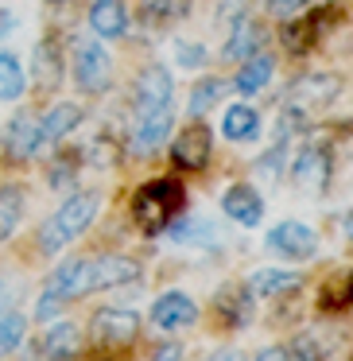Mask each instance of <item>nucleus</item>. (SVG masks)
Returning <instances> with one entry per match:
<instances>
[{
    "mask_svg": "<svg viewBox=\"0 0 353 361\" xmlns=\"http://www.w3.org/2000/svg\"><path fill=\"white\" fill-rule=\"evenodd\" d=\"M311 4H318V0H264V16L275 20V24H283V20L299 16V12L311 8Z\"/></svg>",
    "mask_w": 353,
    "mask_h": 361,
    "instance_id": "nucleus-37",
    "label": "nucleus"
},
{
    "mask_svg": "<svg viewBox=\"0 0 353 361\" xmlns=\"http://www.w3.org/2000/svg\"><path fill=\"white\" fill-rule=\"evenodd\" d=\"M221 214L241 229H256L260 218H264V195L256 190V183L237 179L221 190Z\"/></svg>",
    "mask_w": 353,
    "mask_h": 361,
    "instance_id": "nucleus-17",
    "label": "nucleus"
},
{
    "mask_svg": "<svg viewBox=\"0 0 353 361\" xmlns=\"http://www.w3.org/2000/svg\"><path fill=\"white\" fill-rule=\"evenodd\" d=\"M272 78H275V55L264 47L252 59L237 63V74H233V82H229V90H237L241 97H252V94H264V90L272 86Z\"/></svg>",
    "mask_w": 353,
    "mask_h": 361,
    "instance_id": "nucleus-22",
    "label": "nucleus"
},
{
    "mask_svg": "<svg viewBox=\"0 0 353 361\" xmlns=\"http://www.w3.org/2000/svg\"><path fill=\"white\" fill-rule=\"evenodd\" d=\"M202 361H244V357H241V353H237V350H225V345H221V350L206 353Z\"/></svg>",
    "mask_w": 353,
    "mask_h": 361,
    "instance_id": "nucleus-43",
    "label": "nucleus"
},
{
    "mask_svg": "<svg viewBox=\"0 0 353 361\" xmlns=\"http://www.w3.org/2000/svg\"><path fill=\"white\" fill-rule=\"evenodd\" d=\"M249 361H287V353H283L280 342H272V345H264V350H260L256 357H249Z\"/></svg>",
    "mask_w": 353,
    "mask_h": 361,
    "instance_id": "nucleus-40",
    "label": "nucleus"
},
{
    "mask_svg": "<svg viewBox=\"0 0 353 361\" xmlns=\"http://www.w3.org/2000/svg\"><path fill=\"white\" fill-rule=\"evenodd\" d=\"M12 32H16V12H12V8H0V43L8 39Z\"/></svg>",
    "mask_w": 353,
    "mask_h": 361,
    "instance_id": "nucleus-41",
    "label": "nucleus"
},
{
    "mask_svg": "<svg viewBox=\"0 0 353 361\" xmlns=\"http://www.w3.org/2000/svg\"><path fill=\"white\" fill-rule=\"evenodd\" d=\"M342 233H345V245L353 249V210H345V218H342Z\"/></svg>",
    "mask_w": 353,
    "mask_h": 361,
    "instance_id": "nucleus-44",
    "label": "nucleus"
},
{
    "mask_svg": "<svg viewBox=\"0 0 353 361\" xmlns=\"http://www.w3.org/2000/svg\"><path fill=\"white\" fill-rule=\"evenodd\" d=\"M128 16H136L144 27L156 32V27H167L179 16V4H175V0H132V12H128Z\"/></svg>",
    "mask_w": 353,
    "mask_h": 361,
    "instance_id": "nucleus-32",
    "label": "nucleus"
},
{
    "mask_svg": "<svg viewBox=\"0 0 353 361\" xmlns=\"http://www.w3.org/2000/svg\"><path fill=\"white\" fill-rule=\"evenodd\" d=\"M171 128H175V105H163V109H151L132 117V128H128V144L125 152L132 159H151L163 152V144L171 140Z\"/></svg>",
    "mask_w": 353,
    "mask_h": 361,
    "instance_id": "nucleus-10",
    "label": "nucleus"
},
{
    "mask_svg": "<svg viewBox=\"0 0 353 361\" xmlns=\"http://www.w3.org/2000/svg\"><path fill=\"white\" fill-rule=\"evenodd\" d=\"M24 342H27V314L8 307V311L0 314V361L16 357L24 350Z\"/></svg>",
    "mask_w": 353,
    "mask_h": 361,
    "instance_id": "nucleus-30",
    "label": "nucleus"
},
{
    "mask_svg": "<svg viewBox=\"0 0 353 361\" xmlns=\"http://www.w3.org/2000/svg\"><path fill=\"white\" fill-rule=\"evenodd\" d=\"M86 295H94V257H66L47 272L32 314H35V322H51L70 303H78Z\"/></svg>",
    "mask_w": 353,
    "mask_h": 361,
    "instance_id": "nucleus-3",
    "label": "nucleus"
},
{
    "mask_svg": "<svg viewBox=\"0 0 353 361\" xmlns=\"http://www.w3.org/2000/svg\"><path fill=\"white\" fill-rule=\"evenodd\" d=\"M210 311H213L218 322H225V330H244L252 319H256V295L244 288V280L241 283H225V288H218Z\"/></svg>",
    "mask_w": 353,
    "mask_h": 361,
    "instance_id": "nucleus-18",
    "label": "nucleus"
},
{
    "mask_svg": "<svg viewBox=\"0 0 353 361\" xmlns=\"http://www.w3.org/2000/svg\"><path fill=\"white\" fill-rule=\"evenodd\" d=\"M244 288L256 299H280L303 288V272H291V268H252Z\"/></svg>",
    "mask_w": 353,
    "mask_h": 361,
    "instance_id": "nucleus-25",
    "label": "nucleus"
},
{
    "mask_svg": "<svg viewBox=\"0 0 353 361\" xmlns=\"http://www.w3.org/2000/svg\"><path fill=\"white\" fill-rule=\"evenodd\" d=\"M27 94V71L12 51H0V102H20Z\"/></svg>",
    "mask_w": 353,
    "mask_h": 361,
    "instance_id": "nucleus-31",
    "label": "nucleus"
},
{
    "mask_svg": "<svg viewBox=\"0 0 353 361\" xmlns=\"http://www.w3.org/2000/svg\"><path fill=\"white\" fill-rule=\"evenodd\" d=\"M105 210V190H70L66 202L35 229V252L39 257H58L63 249H70L82 233L97 221V214Z\"/></svg>",
    "mask_w": 353,
    "mask_h": 361,
    "instance_id": "nucleus-1",
    "label": "nucleus"
},
{
    "mask_svg": "<svg viewBox=\"0 0 353 361\" xmlns=\"http://www.w3.org/2000/svg\"><path fill=\"white\" fill-rule=\"evenodd\" d=\"M35 125L39 113L35 109H16L0 133V148H4V164H32V148H35Z\"/></svg>",
    "mask_w": 353,
    "mask_h": 361,
    "instance_id": "nucleus-19",
    "label": "nucleus"
},
{
    "mask_svg": "<svg viewBox=\"0 0 353 361\" xmlns=\"http://www.w3.org/2000/svg\"><path fill=\"white\" fill-rule=\"evenodd\" d=\"M12 307V276H0V314Z\"/></svg>",
    "mask_w": 353,
    "mask_h": 361,
    "instance_id": "nucleus-42",
    "label": "nucleus"
},
{
    "mask_svg": "<svg viewBox=\"0 0 353 361\" xmlns=\"http://www.w3.org/2000/svg\"><path fill=\"white\" fill-rule=\"evenodd\" d=\"M167 152H171V164L179 167V171H202V167L210 164V156H213L210 125H206V121H187V125L171 136Z\"/></svg>",
    "mask_w": 353,
    "mask_h": 361,
    "instance_id": "nucleus-14",
    "label": "nucleus"
},
{
    "mask_svg": "<svg viewBox=\"0 0 353 361\" xmlns=\"http://www.w3.org/2000/svg\"><path fill=\"white\" fill-rule=\"evenodd\" d=\"M148 361H182V345L179 342H159V345H151Z\"/></svg>",
    "mask_w": 353,
    "mask_h": 361,
    "instance_id": "nucleus-39",
    "label": "nucleus"
},
{
    "mask_svg": "<svg viewBox=\"0 0 353 361\" xmlns=\"http://www.w3.org/2000/svg\"><path fill=\"white\" fill-rule=\"evenodd\" d=\"M163 105H175V74L167 71L159 59H151V63H144L132 78V117L163 109Z\"/></svg>",
    "mask_w": 353,
    "mask_h": 361,
    "instance_id": "nucleus-12",
    "label": "nucleus"
},
{
    "mask_svg": "<svg viewBox=\"0 0 353 361\" xmlns=\"http://www.w3.org/2000/svg\"><path fill=\"white\" fill-rule=\"evenodd\" d=\"M86 121V109L78 102H55L47 113H39V125H35V148H32V159L39 156H51L74 128Z\"/></svg>",
    "mask_w": 353,
    "mask_h": 361,
    "instance_id": "nucleus-13",
    "label": "nucleus"
},
{
    "mask_svg": "<svg viewBox=\"0 0 353 361\" xmlns=\"http://www.w3.org/2000/svg\"><path fill=\"white\" fill-rule=\"evenodd\" d=\"M225 94H229V82L221 78V74H202V78L190 86V94H187V117L202 121L210 109H218Z\"/></svg>",
    "mask_w": 353,
    "mask_h": 361,
    "instance_id": "nucleus-26",
    "label": "nucleus"
},
{
    "mask_svg": "<svg viewBox=\"0 0 353 361\" xmlns=\"http://www.w3.org/2000/svg\"><path fill=\"white\" fill-rule=\"evenodd\" d=\"M163 237L171 245H198V249H210V245H218V233H213V226L206 218H194V214L182 210L179 218L171 221V226L163 229Z\"/></svg>",
    "mask_w": 353,
    "mask_h": 361,
    "instance_id": "nucleus-28",
    "label": "nucleus"
},
{
    "mask_svg": "<svg viewBox=\"0 0 353 361\" xmlns=\"http://www.w3.org/2000/svg\"><path fill=\"white\" fill-rule=\"evenodd\" d=\"M140 280V260L125 257V252H101L94 257V291H113L125 283Z\"/></svg>",
    "mask_w": 353,
    "mask_h": 361,
    "instance_id": "nucleus-23",
    "label": "nucleus"
},
{
    "mask_svg": "<svg viewBox=\"0 0 353 361\" xmlns=\"http://www.w3.org/2000/svg\"><path fill=\"white\" fill-rule=\"evenodd\" d=\"M287 156H291V144L287 140H275L272 148L256 159V175L264 183H280L283 175H287Z\"/></svg>",
    "mask_w": 353,
    "mask_h": 361,
    "instance_id": "nucleus-35",
    "label": "nucleus"
},
{
    "mask_svg": "<svg viewBox=\"0 0 353 361\" xmlns=\"http://www.w3.org/2000/svg\"><path fill=\"white\" fill-rule=\"evenodd\" d=\"M342 20H345V8L337 4V0H318V4L303 8L299 16L283 20L280 47L287 51L291 59H306V55H314V51H318L337 27H342Z\"/></svg>",
    "mask_w": 353,
    "mask_h": 361,
    "instance_id": "nucleus-4",
    "label": "nucleus"
},
{
    "mask_svg": "<svg viewBox=\"0 0 353 361\" xmlns=\"http://www.w3.org/2000/svg\"><path fill=\"white\" fill-rule=\"evenodd\" d=\"M322 314H337L353 307V268H342V272H330L318 288V299H314Z\"/></svg>",
    "mask_w": 353,
    "mask_h": 361,
    "instance_id": "nucleus-27",
    "label": "nucleus"
},
{
    "mask_svg": "<svg viewBox=\"0 0 353 361\" xmlns=\"http://www.w3.org/2000/svg\"><path fill=\"white\" fill-rule=\"evenodd\" d=\"M82 342H86V334L70 319H63V322H51L39 334L35 353H39V361H74L82 353Z\"/></svg>",
    "mask_w": 353,
    "mask_h": 361,
    "instance_id": "nucleus-21",
    "label": "nucleus"
},
{
    "mask_svg": "<svg viewBox=\"0 0 353 361\" xmlns=\"http://www.w3.org/2000/svg\"><path fill=\"white\" fill-rule=\"evenodd\" d=\"M330 175H334V148H330V140H306L287 159V175L283 179H291L299 190H326Z\"/></svg>",
    "mask_w": 353,
    "mask_h": 361,
    "instance_id": "nucleus-9",
    "label": "nucleus"
},
{
    "mask_svg": "<svg viewBox=\"0 0 353 361\" xmlns=\"http://www.w3.org/2000/svg\"><path fill=\"white\" fill-rule=\"evenodd\" d=\"M105 361H125V357H105Z\"/></svg>",
    "mask_w": 353,
    "mask_h": 361,
    "instance_id": "nucleus-46",
    "label": "nucleus"
},
{
    "mask_svg": "<svg viewBox=\"0 0 353 361\" xmlns=\"http://www.w3.org/2000/svg\"><path fill=\"white\" fill-rule=\"evenodd\" d=\"M221 136H225L229 144H256L260 140V109L249 102H233L225 105V113H221Z\"/></svg>",
    "mask_w": 353,
    "mask_h": 361,
    "instance_id": "nucleus-24",
    "label": "nucleus"
},
{
    "mask_svg": "<svg viewBox=\"0 0 353 361\" xmlns=\"http://www.w3.org/2000/svg\"><path fill=\"white\" fill-rule=\"evenodd\" d=\"M206 63H210L206 43H198V39H175V66H182V71H202Z\"/></svg>",
    "mask_w": 353,
    "mask_h": 361,
    "instance_id": "nucleus-36",
    "label": "nucleus"
},
{
    "mask_svg": "<svg viewBox=\"0 0 353 361\" xmlns=\"http://www.w3.org/2000/svg\"><path fill=\"white\" fill-rule=\"evenodd\" d=\"M198 319H202V307H198L187 291H163V295H156V303H151V311H148V322L159 334L190 330Z\"/></svg>",
    "mask_w": 353,
    "mask_h": 361,
    "instance_id": "nucleus-15",
    "label": "nucleus"
},
{
    "mask_svg": "<svg viewBox=\"0 0 353 361\" xmlns=\"http://www.w3.org/2000/svg\"><path fill=\"white\" fill-rule=\"evenodd\" d=\"M182 210H187V187L175 175H156V179L140 183L128 202V214L144 237H159Z\"/></svg>",
    "mask_w": 353,
    "mask_h": 361,
    "instance_id": "nucleus-2",
    "label": "nucleus"
},
{
    "mask_svg": "<svg viewBox=\"0 0 353 361\" xmlns=\"http://www.w3.org/2000/svg\"><path fill=\"white\" fill-rule=\"evenodd\" d=\"M66 63H70V35L63 27H47V32L35 39L32 51V82H35V94L51 97L63 90L66 82Z\"/></svg>",
    "mask_w": 353,
    "mask_h": 361,
    "instance_id": "nucleus-7",
    "label": "nucleus"
},
{
    "mask_svg": "<svg viewBox=\"0 0 353 361\" xmlns=\"http://www.w3.org/2000/svg\"><path fill=\"white\" fill-rule=\"evenodd\" d=\"M66 71H70L78 94H86V97L109 94L113 78H117V66H113L109 47H105L101 39H94V35L70 39V63H66Z\"/></svg>",
    "mask_w": 353,
    "mask_h": 361,
    "instance_id": "nucleus-5",
    "label": "nucleus"
},
{
    "mask_svg": "<svg viewBox=\"0 0 353 361\" xmlns=\"http://www.w3.org/2000/svg\"><path fill=\"white\" fill-rule=\"evenodd\" d=\"M249 12H252V0H218V24L221 27L237 24V20L249 16Z\"/></svg>",
    "mask_w": 353,
    "mask_h": 361,
    "instance_id": "nucleus-38",
    "label": "nucleus"
},
{
    "mask_svg": "<svg viewBox=\"0 0 353 361\" xmlns=\"http://www.w3.org/2000/svg\"><path fill=\"white\" fill-rule=\"evenodd\" d=\"M86 24H89V35L101 43H117L128 35V0H89L86 8Z\"/></svg>",
    "mask_w": 353,
    "mask_h": 361,
    "instance_id": "nucleus-20",
    "label": "nucleus"
},
{
    "mask_svg": "<svg viewBox=\"0 0 353 361\" xmlns=\"http://www.w3.org/2000/svg\"><path fill=\"white\" fill-rule=\"evenodd\" d=\"M283 353H287V361H326V342H322V334H314V330H299V334H291V342L283 345Z\"/></svg>",
    "mask_w": 353,
    "mask_h": 361,
    "instance_id": "nucleus-33",
    "label": "nucleus"
},
{
    "mask_svg": "<svg viewBox=\"0 0 353 361\" xmlns=\"http://www.w3.org/2000/svg\"><path fill=\"white\" fill-rule=\"evenodd\" d=\"M89 342L101 345V350H125L140 338V314L132 307H120V303H109V307H97L89 314V326H86Z\"/></svg>",
    "mask_w": 353,
    "mask_h": 361,
    "instance_id": "nucleus-8",
    "label": "nucleus"
},
{
    "mask_svg": "<svg viewBox=\"0 0 353 361\" xmlns=\"http://www.w3.org/2000/svg\"><path fill=\"white\" fill-rule=\"evenodd\" d=\"M78 167H82V148L74 152V156H70V152H58V156L47 164V187L51 190H70Z\"/></svg>",
    "mask_w": 353,
    "mask_h": 361,
    "instance_id": "nucleus-34",
    "label": "nucleus"
},
{
    "mask_svg": "<svg viewBox=\"0 0 353 361\" xmlns=\"http://www.w3.org/2000/svg\"><path fill=\"white\" fill-rule=\"evenodd\" d=\"M47 8H55V12H63V8H70V4H78V0H43Z\"/></svg>",
    "mask_w": 353,
    "mask_h": 361,
    "instance_id": "nucleus-45",
    "label": "nucleus"
},
{
    "mask_svg": "<svg viewBox=\"0 0 353 361\" xmlns=\"http://www.w3.org/2000/svg\"><path fill=\"white\" fill-rule=\"evenodd\" d=\"M264 43H268V24L256 12H249V16H241L237 24L225 27L221 63H244V59H252L256 51H264Z\"/></svg>",
    "mask_w": 353,
    "mask_h": 361,
    "instance_id": "nucleus-16",
    "label": "nucleus"
},
{
    "mask_svg": "<svg viewBox=\"0 0 353 361\" xmlns=\"http://www.w3.org/2000/svg\"><path fill=\"white\" fill-rule=\"evenodd\" d=\"M27 214V190L20 183H4L0 187V245H8L12 233L20 229Z\"/></svg>",
    "mask_w": 353,
    "mask_h": 361,
    "instance_id": "nucleus-29",
    "label": "nucleus"
},
{
    "mask_svg": "<svg viewBox=\"0 0 353 361\" xmlns=\"http://www.w3.org/2000/svg\"><path fill=\"white\" fill-rule=\"evenodd\" d=\"M264 249L272 252V257H283L287 264H303V260L318 257V233H314L306 221L283 218V221H275V226L268 229Z\"/></svg>",
    "mask_w": 353,
    "mask_h": 361,
    "instance_id": "nucleus-11",
    "label": "nucleus"
},
{
    "mask_svg": "<svg viewBox=\"0 0 353 361\" xmlns=\"http://www.w3.org/2000/svg\"><path fill=\"white\" fill-rule=\"evenodd\" d=\"M342 94H345V78L337 71H306V74H299V78L283 90L280 105L299 109L303 117L314 121L322 109H330Z\"/></svg>",
    "mask_w": 353,
    "mask_h": 361,
    "instance_id": "nucleus-6",
    "label": "nucleus"
}]
</instances>
